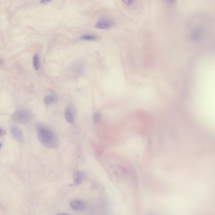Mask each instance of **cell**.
Wrapping results in <instances>:
<instances>
[{
	"label": "cell",
	"instance_id": "obj_1",
	"mask_svg": "<svg viewBox=\"0 0 215 215\" xmlns=\"http://www.w3.org/2000/svg\"><path fill=\"white\" fill-rule=\"evenodd\" d=\"M38 138L41 143L48 148H55L58 146V140L55 133L45 127H40L38 129Z\"/></svg>",
	"mask_w": 215,
	"mask_h": 215
},
{
	"label": "cell",
	"instance_id": "obj_2",
	"mask_svg": "<svg viewBox=\"0 0 215 215\" xmlns=\"http://www.w3.org/2000/svg\"><path fill=\"white\" fill-rule=\"evenodd\" d=\"M32 118L31 113L26 109H19L14 112L12 116L13 121L21 124H27L30 122Z\"/></svg>",
	"mask_w": 215,
	"mask_h": 215
},
{
	"label": "cell",
	"instance_id": "obj_3",
	"mask_svg": "<svg viewBox=\"0 0 215 215\" xmlns=\"http://www.w3.org/2000/svg\"><path fill=\"white\" fill-rule=\"evenodd\" d=\"M11 132L15 139L20 143L23 142L24 134L20 128L16 126H12L11 127Z\"/></svg>",
	"mask_w": 215,
	"mask_h": 215
},
{
	"label": "cell",
	"instance_id": "obj_4",
	"mask_svg": "<svg viewBox=\"0 0 215 215\" xmlns=\"http://www.w3.org/2000/svg\"><path fill=\"white\" fill-rule=\"evenodd\" d=\"M114 25L113 21L109 19H103L100 20L96 23L95 26L100 29H107L111 28Z\"/></svg>",
	"mask_w": 215,
	"mask_h": 215
},
{
	"label": "cell",
	"instance_id": "obj_5",
	"mask_svg": "<svg viewBox=\"0 0 215 215\" xmlns=\"http://www.w3.org/2000/svg\"><path fill=\"white\" fill-rule=\"evenodd\" d=\"M70 204L72 209L77 211H81L87 207L86 203L81 200H74L70 202Z\"/></svg>",
	"mask_w": 215,
	"mask_h": 215
},
{
	"label": "cell",
	"instance_id": "obj_6",
	"mask_svg": "<svg viewBox=\"0 0 215 215\" xmlns=\"http://www.w3.org/2000/svg\"><path fill=\"white\" fill-rule=\"evenodd\" d=\"M85 179V174L82 171H78L73 175L74 183L72 186H77L81 184Z\"/></svg>",
	"mask_w": 215,
	"mask_h": 215
},
{
	"label": "cell",
	"instance_id": "obj_7",
	"mask_svg": "<svg viewBox=\"0 0 215 215\" xmlns=\"http://www.w3.org/2000/svg\"><path fill=\"white\" fill-rule=\"evenodd\" d=\"M204 28L201 26H198L193 29L191 34L192 39L194 41L199 40L201 38L204 32Z\"/></svg>",
	"mask_w": 215,
	"mask_h": 215
},
{
	"label": "cell",
	"instance_id": "obj_8",
	"mask_svg": "<svg viewBox=\"0 0 215 215\" xmlns=\"http://www.w3.org/2000/svg\"><path fill=\"white\" fill-rule=\"evenodd\" d=\"M65 118L69 123L72 124L75 121L74 110L72 106H69L66 109Z\"/></svg>",
	"mask_w": 215,
	"mask_h": 215
},
{
	"label": "cell",
	"instance_id": "obj_9",
	"mask_svg": "<svg viewBox=\"0 0 215 215\" xmlns=\"http://www.w3.org/2000/svg\"><path fill=\"white\" fill-rule=\"evenodd\" d=\"M57 97L55 94H50L44 97V101L45 104L50 105L57 101Z\"/></svg>",
	"mask_w": 215,
	"mask_h": 215
},
{
	"label": "cell",
	"instance_id": "obj_10",
	"mask_svg": "<svg viewBox=\"0 0 215 215\" xmlns=\"http://www.w3.org/2000/svg\"><path fill=\"white\" fill-rule=\"evenodd\" d=\"M33 65L35 70L39 69L40 66V57L38 54L35 55L33 58Z\"/></svg>",
	"mask_w": 215,
	"mask_h": 215
},
{
	"label": "cell",
	"instance_id": "obj_11",
	"mask_svg": "<svg viewBox=\"0 0 215 215\" xmlns=\"http://www.w3.org/2000/svg\"><path fill=\"white\" fill-rule=\"evenodd\" d=\"M81 40H87V41H94L97 38V36L93 35H86L82 36L81 37Z\"/></svg>",
	"mask_w": 215,
	"mask_h": 215
},
{
	"label": "cell",
	"instance_id": "obj_12",
	"mask_svg": "<svg viewBox=\"0 0 215 215\" xmlns=\"http://www.w3.org/2000/svg\"><path fill=\"white\" fill-rule=\"evenodd\" d=\"M101 116L100 114L99 113H95L94 115V121L95 123H98L101 120Z\"/></svg>",
	"mask_w": 215,
	"mask_h": 215
},
{
	"label": "cell",
	"instance_id": "obj_13",
	"mask_svg": "<svg viewBox=\"0 0 215 215\" xmlns=\"http://www.w3.org/2000/svg\"><path fill=\"white\" fill-rule=\"evenodd\" d=\"M122 1L127 5H131L134 2V0H122Z\"/></svg>",
	"mask_w": 215,
	"mask_h": 215
},
{
	"label": "cell",
	"instance_id": "obj_14",
	"mask_svg": "<svg viewBox=\"0 0 215 215\" xmlns=\"http://www.w3.org/2000/svg\"><path fill=\"white\" fill-rule=\"evenodd\" d=\"M165 2L168 4H172L175 3L177 0H165Z\"/></svg>",
	"mask_w": 215,
	"mask_h": 215
},
{
	"label": "cell",
	"instance_id": "obj_15",
	"mask_svg": "<svg viewBox=\"0 0 215 215\" xmlns=\"http://www.w3.org/2000/svg\"><path fill=\"white\" fill-rule=\"evenodd\" d=\"M51 0H42L41 1V4H46V3H48V2H50Z\"/></svg>",
	"mask_w": 215,
	"mask_h": 215
},
{
	"label": "cell",
	"instance_id": "obj_16",
	"mask_svg": "<svg viewBox=\"0 0 215 215\" xmlns=\"http://www.w3.org/2000/svg\"><path fill=\"white\" fill-rule=\"evenodd\" d=\"M2 148V143L0 142V150H1V148Z\"/></svg>",
	"mask_w": 215,
	"mask_h": 215
},
{
	"label": "cell",
	"instance_id": "obj_17",
	"mask_svg": "<svg viewBox=\"0 0 215 215\" xmlns=\"http://www.w3.org/2000/svg\"><path fill=\"white\" fill-rule=\"evenodd\" d=\"M2 130H1V129H0V136H1V135H2Z\"/></svg>",
	"mask_w": 215,
	"mask_h": 215
},
{
	"label": "cell",
	"instance_id": "obj_18",
	"mask_svg": "<svg viewBox=\"0 0 215 215\" xmlns=\"http://www.w3.org/2000/svg\"><path fill=\"white\" fill-rule=\"evenodd\" d=\"M0 62H1V61H0Z\"/></svg>",
	"mask_w": 215,
	"mask_h": 215
}]
</instances>
